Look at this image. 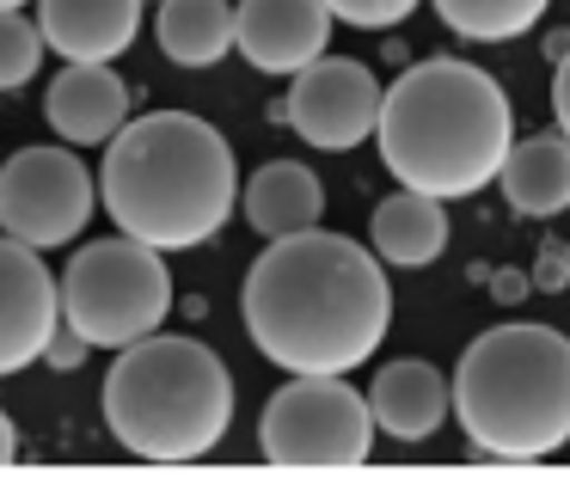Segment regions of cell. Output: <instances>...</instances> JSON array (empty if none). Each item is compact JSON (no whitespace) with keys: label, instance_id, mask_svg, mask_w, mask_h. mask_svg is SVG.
I'll use <instances>...</instances> for the list:
<instances>
[{"label":"cell","instance_id":"19","mask_svg":"<svg viewBox=\"0 0 570 484\" xmlns=\"http://www.w3.org/2000/svg\"><path fill=\"white\" fill-rule=\"evenodd\" d=\"M552 0H435V19H442L454 38H472V43H503V38H521L546 19Z\"/></svg>","mask_w":570,"mask_h":484},{"label":"cell","instance_id":"10","mask_svg":"<svg viewBox=\"0 0 570 484\" xmlns=\"http://www.w3.org/2000/svg\"><path fill=\"white\" fill-rule=\"evenodd\" d=\"M62 325L56 276L31 246L0 234V374H19L43 356V344Z\"/></svg>","mask_w":570,"mask_h":484},{"label":"cell","instance_id":"9","mask_svg":"<svg viewBox=\"0 0 570 484\" xmlns=\"http://www.w3.org/2000/svg\"><path fill=\"white\" fill-rule=\"evenodd\" d=\"M374 117H381V80L344 56H320V62L295 68V87L283 99V124L325 154H350L356 141H368Z\"/></svg>","mask_w":570,"mask_h":484},{"label":"cell","instance_id":"18","mask_svg":"<svg viewBox=\"0 0 570 484\" xmlns=\"http://www.w3.org/2000/svg\"><path fill=\"white\" fill-rule=\"evenodd\" d=\"M154 38L178 68H215L234 50V0H160Z\"/></svg>","mask_w":570,"mask_h":484},{"label":"cell","instance_id":"1","mask_svg":"<svg viewBox=\"0 0 570 484\" xmlns=\"http://www.w3.org/2000/svg\"><path fill=\"white\" fill-rule=\"evenodd\" d=\"M239 313L264 362L288 374H350L381 349L393 325V288L381 258L356 239L301 227L258 251Z\"/></svg>","mask_w":570,"mask_h":484},{"label":"cell","instance_id":"23","mask_svg":"<svg viewBox=\"0 0 570 484\" xmlns=\"http://www.w3.org/2000/svg\"><path fill=\"white\" fill-rule=\"evenodd\" d=\"M552 111H558V136L570 141V50L558 56V75H552Z\"/></svg>","mask_w":570,"mask_h":484},{"label":"cell","instance_id":"24","mask_svg":"<svg viewBox=\"0 0 570 484\" xmlns=\"http://www.w3.org/2000/svg\"><path fill=\"white\" fill-rule=\"evenodd\" d=\"M533 288H564L570 283V270H564V258H558V251H546L540 264H533V276H528Z\"/></svg>","mask_w":570,"mask_h":484},{"label":"cell","instance_id":"11","mask_svg":"<svg viewBox=\"0 0 570 484\" xmlns=\"http://www.w3.org/2000/svg\"><path fill=\"white\" fill-rule=\"evenodd\" d=\"M234 50L258 75H295L332 50V13L325 0H239Z\"/></svg>","mask_w":570,"mask_h":484},{"label":"cell","instance_id":"12","mask_svg":"<svg viewBox=\"0 0 570 484\" xmlns=\"http://www.w3.org/2000/svg\"><path fill=\"white\" fill-rule=\"evenodd\" d=\"M43 117L68 148H99L129 124V87L111 62H68L43 92Z\"/></svg>","mask_w":570,"mask_h":484},{"label":"cell","instance_id":"26","mask_svg":"<svg viewBox=\"0 0 570 484\" xmlns=\"http://www.w3.org/2000/svg\"><path fill=\"white\" fill-rule=\"evenodd\" d=\"M19 460V429H13V417L0 411V466H13Z\"/></svg>","mask_w":570,"mask_h":484},{"label":"cell","instance_id":"16","mask_svg":"<svg viewBox=\"0 0 570 484\" xmlns=\"http://www.w3.org/2000/svg\"><path fill=\"white\" fill-rule=\"evenodd\" d=\"M239 209H246L252 234L283 239V234H301V227H320L325 185L301 160H271L239 185Z\"/></svg>","mask_w":570,"mask_h":484},{"label":"cell","instance_id":"20","mask_svg":"<svg viewBox=\"0 0 570 484\" xmlns=\"http://www.w3.org/2000/svg\"><path fill=\"white\" fill-rule=\"evenodd\" d=\"M43 62V38L26 13H0V92L26 87Z\"/></svg>","mask_w":570,"mask_h":484},{"label":"cell","instance_id":"28","mask_svg":"<svg viewBox=\"0 0 570 484\" xmlns=\"http://www.w3.org/2000/svg\"><path fill=\"white\" fill-rule=\"evenodd\" d=\"M558 258H564V270H570V251H558Z\"/></svg>","mask_w":570,"mask_h":484},{"label":"cell","instance_id":"21","mask_svg":"<svg viewBox=\"0 0 570 484\" xmlns=\"http://www.w3.org/2000/svg\"><path fill=\"white\" fill-rule=\"evenodd\" d=\"M411 7H417V0H325V13L356 26V31H386V26H399V19H411Z\"/></svg>","mask_w":570,"mask_h":484},{"label":"cell","instance_id":"13","mask_svg":"<svg viewBox=\"0 0 570 484\" xmlns=\"http://www.w3.org/2000/svg\"><path fill=\"white\" fill-rule=\"evenodd\" d=\"M141 31V0H38V38L62 62H117Z\"/></svg>","mask_w":570,"mask_h":484},{"label":"cell","instance_id":"8","mask_svg":"<svg viewBox=\"0 0 570 484\" xmlns=\"http://www.w3.org/2000/svg\"><path fill=\"white\" fill-rule=\"evenodd\" d=\"M99 209V185L75 148H19L0 166V234L19 246H68Z\"/></svg>","mask_w":570,"mask_h":484},{"label":"cell","instance_id":"15","mask_svg":"<svg viewBox=\"0 0 570 484\" xmlns=\"http://www.w3.org/2000/svg\"><path fill=\"white\" fill-rule=\"evenodd\" d=\"M491 185H503L509 209L528 215V221H552L570 209V141L558 129L528 141H509L503 166H497Z\"/></svg>","mask_w":570,"mask_h":484},{"label":"cell","instance_id":"5","mask_svg":"<svg viewBox=\"0 0 570 484\" xmlns=\"http://www.w3.org/2000/svg\"><path fill=\"white\" fill-rule=\"evenodd\" d=\"M99 393L111 435L136 460H160V466L215 454L234 423V374L197 337L148 332L124 344Z\"/></svg>","mask_w":570,"mask_h":484},{"label":"cell","instance_id":"17","mask_svg":"<svg viewBox=\"0 0 570 484\" xmlns=\"http://www.w3.org/2000/svg\"><path fill=\"white\" fill-rule=\"evenodd\" d=\"M368 246L381 264H399V270H423V264L442 258L448 246V203L423 197V190H399L374 209L368 221Z\"/></svg>","mask_w":570,"mask_h":484},{"label":"cell","instance_id":"2","mask_svg":"<svg viewBox=\"0 0 570 484\" xmlns=\"http://www.w3.org/2000/svg\"><path fill=\"white\" fill-rule=\"evenodd\" d=\"M99 203L111 227L154 251L209 246L239 203V166L222 129L190 111L129 117L99 166Z\"/></svg>","mask_w":570,"mask_h":484},{"label":"cell","instance_id":"14","mask_svg":"<svg viewBox=\"0 0 570 484\" xmlns=\"http://www.w3.org/2000/svg\"><path fill=\"white\" fill-rule=\"evenodd\" d=\"M362 398H368L374 429H386L393 442H430L448 423V381L435 362H417V356L386 362Z\"/></svg>","mask_w":570,"mask_h":484},{"label":"cell","instance_id":"27","mask_svg":"<svg viewBox=\"0 0 570 484\" xmlns=\"http://www.w3.org/2000/svg\"><path fill=\"white\" fill-rule=\"evenodd\" d=\"M19 7H26V0H0V13H19Z\"/></svg>","mask_w":570,"mask_h":484},{"label":"cell","instance_id":"4","mask_svg":"<svg viewBox=\"0 0 570 484\" xmlns=\"http://www.w3.org/2000/svg\"><path fill=\"white\" fill-rule=\"evenodd\" d=\"M448 411L491 460H546L570 442V337L552 325H491L466 344Z\"/></svg>","mask_w":570,"mask_h":484},{"label":"cell","instance_id":"3","mask_svg":"<svg viewBox=\"0 0 570 484\" xmlns=\"http://www.w3.org/2000/svg\"><path fill=\"white\" fill-rule=\"evenodd\" d=\"M374 141H381V160L399 178V190L454 203L479 197L497 178L509 141H515V111L484 68L435 56V62L405 68L381 92Z\"/></svg>","mask_w":570,"mask_h":484},{"label":"cell","instance_id":"25","mask_svg":"<svg viewBox=\"0 0 570 484\" xmlns=\"http://www.w3.org/2000/svg\"><path fill=\"white\" fill-rule=\"evenodd\" d=\"M491 295H497V300H521V295H528V276L497 270V276H491Z\"/></svg>","mask_w":570,"mask_h":484},{"label":"cell","instance_id":"6","mask_svg":"<svg viewBox=\"0 0 570 484\" xmlns=\"http://www.w3.org/2000/svg\"><path fill=\"white\" fill-rule=\"evenodd\" d=\"M56 300H62V325L80 332L92 349H124L166 325L173 270H166V251L117 234V239H99V246H80L68 258Z\"/></svg>","mask_w":570,"mask_h":484},{"label":"cell","instance_id":"7","mask_svg":"<svg viewBox=\"0 0 570 484\" xmlns=\"http://www.w3.org/2000/svg\"><path fill=\"white\" fill-rule=\"evenodd\" d=\"M258 454L271 466H362L374 454L368 398L344 374H295L264 405Z\"/></svg>","mask_w":570,"mask_h":484},{"label":"cell","instance_id":"22","mask_svg":"<svg viewBox=\"0 0 570 484\" xmlns=\"http://www.w3.org/2000/svg\"><path fill=\"white\" fill-rule=\"evenodd\" d=\"M87 356H92V344H87V337H80V332H62V325H56V337L43 344V356H38V362H50V368L75 374Z\"/></svg>","mask_w":570,"mask_h":484}]
</instances>
